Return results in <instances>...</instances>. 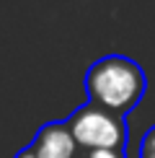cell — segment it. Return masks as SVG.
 I'll return each instance as SVG.
<instances>
[{
	"instance_id": "obj_6",
	"label": "cell",
	"mask_w": 155,
	"mask_h": 158,
	"mask_svg": "<svg viewBox=\"0 0 155 158\" xmlns=\"http://www.w3.org/2000/svg\"><path fill=\"white\" fill-rule=\"evenodd\" d=\"M16 158H34V153H31L29 148H23V150H18V153H16Z\"/></svg>"
},
{
	"instance_id": "obj_5",
	"label": "cell",
	"mask_w": 155,
	"mask_h": 158,
	"mask_svg": "<svg viewBox=\"0 0 155 158\" xmlns=\"http://www.w3.org/2000/svg\"><path fill=\"white\" fill-rule=\"evenodd\" d=\"M140 156H153L155 158V127H150V130H147V135L142 137Z\"/></svg>"
},
{
	"instance_id": "obj_1",
	"label": "cell",
	"mask_w": 155,
	"mask_h": 158,
	"mask_svg": "<svg viewBox=\"0 0 155 158\" xmlns=\"http://www.w3.org/2000/svg\"><path fill=\"white\" fill-rule=\"evenodd\" d=\"M88 104L109 114L127 117L147 91L145 70L124 55H106L96 60L85 73Z\"/></svg>"
},
{
	"instance_id": "obj_7",
	"label": "cell",
	"mask_w": 155,
	"mask_h": 158,
	"mask_svg": "<svg viewBox=\"0 0 155 158\" xmlns=\"http://www.w3.org/2000/svg\"><path fill=\"white\" fill-rule=\"evenodd\" d=\"M140 158H153V156H140Z\"/></svg>"
},
{
	"instance_id": "obj_2",
	"label": "cell",
	"mask_w": 155,
	"mask_h": 158,
	"mask_svg": "<svg viewBox=\"0 0 155 158\" xmlns=\"http://www.w3.org/2000/svg\"><path fill=\"white\" fill-rule=\"evenodd\" d=\"M78 150H127L124 117L109 114L98 106H80L65 119Z\"/></svg>"
},
{
	"instance_id": "obj_4",
	"label": "cell",
	"mask_w": 155,
	"mask_h": 158,
	"mask_svg": "<svg viewBox=\"0 0 155 158\" xmlns=\"http://www.w3.org/2000/svg\"><path fill=\"white\" fill-rule=\"evenodd\" d=\"M78 158H127V150H80Z\"/></svg>"
},
{
	"instance_id": "obj_3",
	"label": "cell",
	"mask_w": 155,
	"mask_h": 158,
	"mask_svg": "<svg viewBox=\"0 0 155 158\" xmlns=\"http://www.w3.org/2000/svg\"><path fill=\"white\" fill-rule=\"evenodd\" d=\"M29 150L34 153V158H78L80 156V150H78L65 122L42 124V130L31 140Z\"/></svg>"
}]
</instances>
